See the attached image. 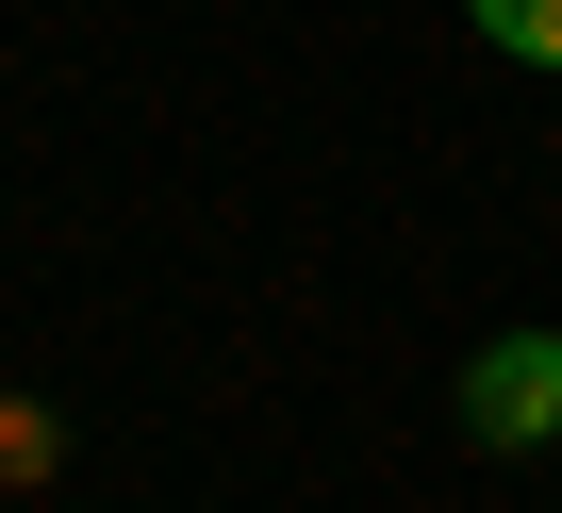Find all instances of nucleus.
<instances>
[{"label":"nucleus","mask_w":562,"mask_h":513,"mask_svg":"<svg viewBox=\"0 0 562 513\" xmlns=\"http://www.w3.org/2000/svg\"><path fill=\"white\" fill-rule=\"evenodd\" d=\"M463 431H480V447H546V431H562V332H496V348L463 365Z\"/></svg>","instance_id":"obj_1"},{"label":"nucleus","mask_w":562,"mask_h":513,"mask_svg":"<svg viewBox=\"0 0 562 513\" xmlns=\"http://www.w3.org/2000/svg\"><path fill=\"white\" fill-rule=\"evenodd\" d=\"M480 34H496L513 67H562V0H480Z\"/></svg>","instance_id":"obj_2"}]
</instances>
